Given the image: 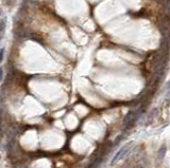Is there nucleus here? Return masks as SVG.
Here are the masks:
<instances>
[{"label":"nucleus","instance_id":"7ed1b4c3","mask_svg":"<svg viewBox=\"0 0 170 168\" xmlns=\"http://www.w3.org/2000/svg\"><path fill=\"white\" fill-rule=\"evenodd\" d=\"M3 55H5V49L0 50V63L3 61Z\"/></svg>","mask_w":170,"mask_h":168},{"label":"nucleus","instance_id":"39448f33","mask_svg":"<svg viewBox=\"0 0 170 168\" xmlns=\"http://www.w3.org/2000/svg\"><path fill=\"white\" fill-rule=\"evenodd\" d=\"M2 76H3V70L1 69V68H0V82H1V80H2Z\"/></svg>","mask_w":170,"mask_h":168},{"label":"nucleus","instance_id":"f257e3e1","mask_svg":"<svg viewBox=\"0 0 170 168\" xmlns=\"http://www.w3.org/2000/svg\"><path fill=\"white\" fill-rule=\"evenodd\" d=\"M159 31H161L163 37L170 38V19L169 18H164L159 23Z\"/></svg>","mask_w":170,"mask_h":168},{"label":"nucleus","instance_id":"20e7f679","mask_svg":"<svg viewBox=\"0 0 170 168\" xmlns=\"http://www.w3.org/2000/svg\"><path fill=\"white\" fill-rule=\"evenodd\" d=\"M164 5H165L166 10H167V11H169V12H170V0H167V2H166Z\"/></svg>","mask_w":170,"mask_h":168},{"label":"nucleus","instance_id":"f03ea898","mask_svg":"<svg viewBox=\"0 0 170 168\" xmlns=\"http://www.w3.org/2000/svg\"><path fill=\"white\" fill-rule=\"evenodd\" d=\"M130 148H131V145H130V144H126V146L121 147V149H119V150H118V152L115 154V157H113V160H112V163L115 164V163H117L118 161H120L121 159H123V157L126 155V153L129 152Z\"/></svg>","mask_w":170,"mask_h":168}]
</instances>
